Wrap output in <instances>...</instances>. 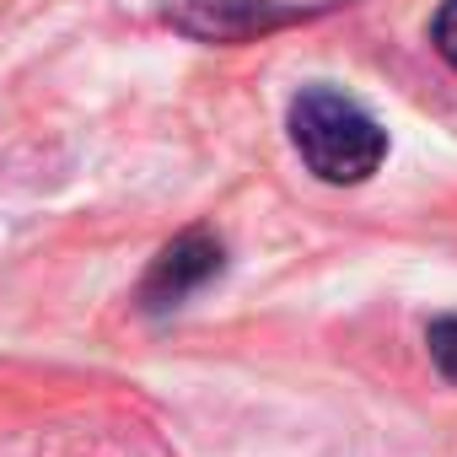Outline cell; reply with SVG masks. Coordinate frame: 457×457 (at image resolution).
Wrapping results in <instances>:
<instances>
[{"instance_id": "1", "label": "cell", "mask_w": 457, "mask_h": 457, "mask_svg": "<svg viewBox=\"0 0 457 457\" xmlns=\"http://www.w3.org/2000/svg\"><path fill=\"white\" fill-rule=\"evenodd\" d=\"M291 140L302 151V162L323 178V183H366L382 156H387V129L345 92L334 87H307L291 103Z\"/></svg>"}, {"instance_id": "2", "label": "cell", "mask_w": 457, "mask_h": 457, "mask_svg": "<svg viewBox=\"0 0 457 457\" xmlns=\"http://www.w3.org/2000/svg\"><path fill=\"white\" fill-rule=\"evenodd\" d=\"M220 264H226L220 237H210L204 226H194V232L172 237V243L151 259V270H145V280H140V307H145V312L183 307L194 291H204V286L220 275Z\"/></svg>"}, {"instance_id": "3", "label": "cell", "mask_w": 457, "mask_h": 457, "mask_svg": "<svg viewBox=\"0 0 457 457\" xmlns=\"http://www.w3.org/2000/svg\"><path fill=\"white\" fill-rule=\"evenodd\" d=\"M425 339H430V361H436V371H441L446 382H457V318H436Z\"/></svg>"}, {"instance_id": "4", "label": "cell", "mask_w": 457, "mask_h": 457, "mask_svg": "<svg viewBox=\"0 0 457 457\" xmlns=\"http://www.w3.org/2000/svg\"><path fill=\"white\" fill-rule=\"evenodd\" d=\"M430 44L441 49V60L457 71V0H441V12L430 22Z\"/></svg>"}]
</instances>
